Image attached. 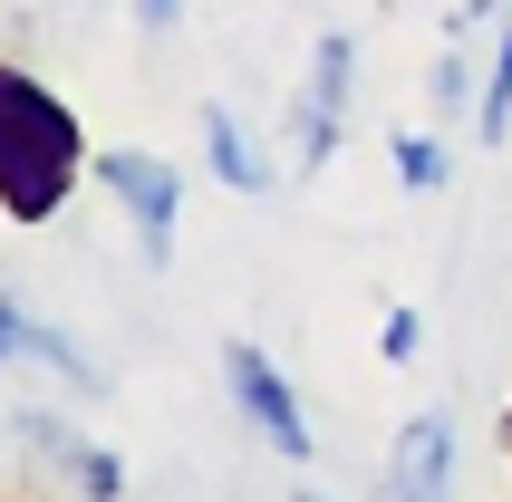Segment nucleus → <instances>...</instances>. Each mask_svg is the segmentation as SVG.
Returning <instances> with one entry per match:
<instances>
[{"instance_id": "obj_1", "label": "nucleus", "mask_w": 512, "mask_h": 502, "mask_svg": "<svg viewBox=\"0 0 512 502\" xmlns=\"http://www.w3.org/2000/svg\"><path fill=\"white\" fill-rule=\"evenodd\" d=\"M87 165H97V155H87L78 107L49 97L29 68H0V213H10L20 232L49 223L58 203L78 194Z\"/></svg>"}, {"instance_id": "obj_2", "label": "nucleus", "mask_w": 512, "mask_h": 502, "mask_svg": "<svg viewBox=\"0 0 512 502\" xmlns=\"http://www.w3.org/2000/svg\"><path fill=\"white\" fill-rule=\"evenodd\" d=\"M223 377H232V406H242V425H252V435L281 454V464H319V435H310V416H300L290 377L261 358L252 338H223Z\"/></svg>"}, {"instance_id": "obj_3", "label": "nucleus", "mask_w": 512, "mask_h": 502, "mask_svg": "<svg viewBox=\"0 0 512 502\" xmlns=\"http://www.w3.org/2000/svg\"><path fill=\"white\" fill-rule=\"evenodd\" d=\"M97 174L116 184L126 223H136L145 271H165V261H174V213H184V194H174V165H165V155H145V145H107V155H97Z\"/></svg>"}, {"instance_id": "obj_4", "label": "nucleus", "mask_w": 512, "mask_h": 502, "mask_svg": "<svg viewBox=\"0 0 512 502\" xmlns=\"http://www.w3.org/2000/svg\"><path fill=\"white\" fill-rule=\"evenodd\" d=\"M348 78H358V39L348 29H329L310 49V78H300V174H319L329 165V145H339V116H348Z\"/></svg>"}, {"instance_id": "obj_5", "label": "nucleus", "mask_w": 512, "mask_h": 502, "mask_svg": "<svg viewBox=\"0 0 512 502\" xmlns=\"http://www.w3.org/2000/svg\"><path fill=\"white\" fill-rule=\"evenodd\" d=\"M0 348H10V358H39V367H58V377H68V387H78V396H107V367L87 358L78 338L39 329V309H29L20 290H0Z\"/></svg>"}, {"instance_id": "obj_6", "label": "nucleus", "mask_w": 512, "mask_h": 502, "mask_svg": "<svg viewBox=\"0 0 512 502\" xmlns=\"http://www.w3.org/2000/svg\"><path fill=\"white\" fill-rule=\"evenodd\" d=\"M10 435H20V445H49V454H58V464H68V474H78L97 502H116V493H126V464H116L107 445H87V435H68L58 416H29V406H20V416H10Z\"/></svg>"}, {"instance_id": "obj_7", "label": "nucleus", "mask_w": 512, "mask_h": 502, "mask_svg": "<svg viewBox=\"0 0 512 502\" xmlns=\"http://www.w3.org/2000/svg\"><path fill=\"white\" fill-rule=\"evenodd\" d=\"M387 483H397V493H445V483H455V416H416L406 425Z\"/></svg>"}, {"instance_id": "obj_8", "label": "nucleus", "mask_w": 512, "mask_h": 502, "mask_svg": "<svg viewBox=\"0 0 512 502\" xmlns=\"http://www.w3.org/2000/svg\"><path fill=\"white\" fill-rule=\"evenodd\" d=\"M203 155H213V184H232V194H271V155H252V136H242L223 107L203 116Z\"/></svg>"}, {"instance_id": "obj_9", "label": "nucleus", "mask_w": 512, "mask_h": 502, "mask_svg": "<svg viewBox=\"0 0 512 502\" xmlns=\"http://www.w3.org/2000/svg\"><path fill=\"white\" fill-rule=\"evenodd\" d=\"M474 126H484V145L512 136V0H503V49H493V78H484V107H474Z\"/></svg>"}, {"instance_id": "obj_10", "label": "nucleus", "mask_w": 512, "mask_h": 502, "mask_svg": "<svg viewBox=\"0 0 512 502\" xmlns=\"http://www.w3.org/2000/svg\"><path fill=\"white\" fill-rule=\"evenodd\" d=\"M397 184L406 194H435V184H445V145L435 136H397Z\"/></svg>"}, {"instance_id": "obj_11", "label": "nucleus", "mask_w": 512, "mask_h": 502, "mask_svg": "<svg viewBox=\"0 0 512 502\" xmlns=\"http://www.w3.org/2000/svg\"><path fill=\"white\" fill-rule=\"evenodd\" d=\"M464 78H474V68H464V39H455V58L426 78V97H435V107H464Z\"/></svg>"}, {"instance_id": "obj_12", "label": "nucleus", "mask_w": 512, "mask_h": 502, "mask_svg": "<svg viewBox=\"0 0 512 502\" xmlns=\"http://www.w3.org/2000/svg\"><path fill=\"white\" fill-rule=\"evenodd\" d=\"M387 358H416V309H387V329H377Z\"/></svg>"}, {"instance_id": "obj_13", "label": "nucleus", "mask_w": 512, "mask_h": 502, "mask_svg": "<svg viewBox=\"0 0 512 502\" xmlns=\"http://www.w3.org/2000/svg\"><path fill=\"white\" fill-rule=\"evenodd\" d=\"M184 20V0H136V29H174Z\"/></svg>"}, {"instance_id": "obj_14", "label": "nucleus", "mask_w": 512, "mask_h": 502, "mask_svg": "<svg viewBox=\"0 0 512 502\" xmlns=\"http://www.w3.org/2000/svg\"><path fill=\"white\" fill-rule=\"evenodd\" d=\"M493 445H503V454H512V406H503V425H493Z\"/></svg>"}]
</instances>
